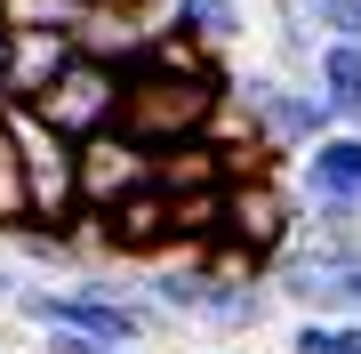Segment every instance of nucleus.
<instances>
[{
	"label": "nucleus",
	"mask_w": 361,
	"mask_h": 354,
	"mask_svg": "<svg viewBox=\"0 0 361 354\" xmlns=\"http://www.w3.org/2000/svg\"><path fill=\"white\" fill-rule=\"evenodd\" d=\"M289 242H297V185H281V177H273V161H265V170H241V177L225 185L217 234L201 242V258L257 266V274H265Z\"/></svg>",
	"instance_id": "1"
},
{
	"label": "nucleus",
	"mask_w": 361,
	"mask_h": 354,
	"mask_svg": "<svg viewBox=\"0 0 361 354\" xmlns=\"http://www.w3.org/2000/svg\"><path fill=\"white\" fill-rule=\"evenodd\" d=\"M0 121H8V137H16V161H25L32 218L80 225V137H65L32 97H0Z\"/></svg>",
	"instance_id": "2"
},
{
	"label": "nucleus",
	"mask_w": 361,
	"mask_h": 354,
	"mask_svg": "<svg viewBox=\"0 0 361 354\" xmlns=\"http://www.w3.org/2000/svg\"><path fill=\"white\" fill-rule=\"evenodd\" d=\"M233 113L265 137V153H289V161L305 153L313 137L337 129L329 97L313 89V81H289V73H233Z\"/></svg>",
	"instance_id": "3"
},
{
	"label": "nucleus",
	"mask_w": 361,
	"mask_h": 354,
	"mask_svg": "<svg viewBox=\"0 0 361 354\" xmlns=\"http://www.w3.org/2000/svg\"><path fill=\"white\" fill-rule=\"evenodd\" d=\"M121 97H129V73H121L113 57H89V49H80L73 65L32 97V105L49 113L65 137H97V129H113V121H121Z\"/></svg>",
	"instance_id": "4"
},
{
	"label": "nucleus",
	"mask_w": 361,
	"mask_h": 354,
	"mask_svg": "<svg viewBox=\"0 0 361 354\" xmlns=\"http://www.w3.org/2000/svg\"><path fill=\"white\" fill-rule=\"evenodd\" d=\"M281 314V298H273V282L257 266H225L209 258V282H201V306H193V330L209 338H257V330Z\"/></svg>",
	"instance_id": "5"
},
{
	"label": "nucleus",
	"mask_w": 361,
	"mask_h": 354,
	"mask_svg": "<svg viewBox=\"0 0 361 354\" xmlns=\"http://www.w3.org/2000/svg\"><path fill=\"white\" fill-rule=\"evenodd\" d=\"M153 185V145L129 137L113 121V129H97V137H80V218L89 210H113V201H129Z\"/></svg>",
	"instance_id": "6"
},
{
	"label": "nucleus",
	"mask_w": 361,
	"mask_h": 354,
	"mask_svg": "<svg viewBox=\"0 0 361 354\" xmlns=\"http://www.w3.org/2000/svg\"><path fill=\"white\" fill-rule=\"evenodd\" d=\"M80 57L73 25H16L8 33V73H0V97H40L56 73Z\"/></svg>",
	"instance_id": "7"
},
{
	"label": "nucleus",
	"mask_w": 361,
	"mask_h": 354,
	"mask_svg": "<svg viewBox=\"0 0 361 354\" xmlns=\"http://www.w3.org/2000/svg\"><path fill=\"white\" fill-rule=\"evenodd\" d=\"M297 185H329V194L361 201V129H329L297 153Z\"/></svg>",
	"instance_id": "8"
},
{
	"label": "nucleus",
	"mask_w": 361,
	"mask_h": 354,
	"mask_svg": "<svg viewBox=\"0 0 361 354\" xmlns=\"http://www.w3.org/2000/svg\"><path fill=\"white\" fill-rule=\"evenodd\" d=\"M265 33H273V73L313 81V57H322V25L305 16V0H273V8H265Z\"/></svg>",
	"instance_id": "9"
},
{
	"label": "nucleus",
	"mask_w": 361,
	"mask_h": 354,
	"mask_svg": "<svg viewBox=\"0 0 361 354\" xmlns=\"http://www.w3.org/2000/svg\"><path fill=\"white\" fill-rule=\"evenodd\" d=\"M313 89L329 97L337 129H361V40H322V57H313Z\"/></svg>",
	"instance_id": "10"
},
{
	"label": "nucleus",
	"mask_w": 361,
	"mask_h": 354,
	"mask_svg": "<svg viewBox=\"0 0 361 354\" xmlns=\"http://www.w3.org/2000/svg\"><path fill=\"white\" fill-rule=\"evenodd\" d=\"M161 16H169L177 33H193L201 49H217V57H225L233 40L249 33V8H241V0H169Z\"/></svg>",
	"instance_id": "11"
},
{
	"label": "nucleus",
	"mask_w": 361,
	"mask_h": 354,
	"mask_svg": "<svg viewBox=\"0 0 361 354\" xmlns=\"http://www.w3.org/2000/svg\"><path fill=\"white\" fill-rule=\"evenodd\" d=\"M16 225H32V185H25V161H16L8 121H0V234H16Z\"/></svg>",
	"instance_id": "12"
},
{
	"label": "nucleus",
	"mask_w": 361,
	"mask_h": 354,
	"mask_svg": "<svg viewBox=\"0 0 361 354\" xmlns=\"http://www.w3.org/2000/svg\"><path fill=\"white\" fill-rule=\"evenodd\" d=\"M0 16L8 25H80L89 0H0Z\"/></svg>",
	"instance_id": "13"
},
{
	"label": "nucleus",
	"mask_w": 361,
	"mask_h": 354,
	"mask_svg": "<svg viewBox=\"0 0 361 354\" xmlns=\"http://www.w3.org/2000/svg\"><path fill=\"white\" fill-rule=\"evenodd\" d=\"M329 249H337V306L361 314V234L353 242H329Z\"/></svg>",
	"instance_id": "14"
},
{
	"label": "nucleus",
	"mask_w": 361,
	"mask_h": 354,
	"mask_svg": "<svg viewBox=\"0 0 361 354\" xmlns=\"http://www.w3.org/2000/svg\"><path fill=\"white\" fill-rule=\"evenodd\" d=\"M49 354H137V346H113V338H80V330H40Z\"/></svg>",
	"instance_id": "15"
},
{
	"label": "nucleus",
	"mask_w": 361,
	"mask_h": 354,
	"mask_svg": "<svg viewBox=\"0 0 361 354\" xmlns=\"http://www.w3.org/2000/svg\"><path fill=\"white\" fill-rule=\"evenodd\" d=\"M16 282H25V274H8V266H0V314L16 306Z\"/></svg>",
	"instance_id": "16"
},
{
	"label": "nucleus",
	"mask_w": 361,
	"mask_h": 354,
	"mask_svg": "<svg viewBox=\"0 0 361 354\" xmlns=\"http://www.w3.org/2000/svg\"><path fill=\"white\" fill-rule=\"evenodd\" d=\"M8 33H16V25H8V16H0V73H8Z\"/></svg>",
	"instance_id": "17"
},
{
	"label": "nucleus",
	"mask_w": 361,
	"mask_h": 354,
	"mask_svg": "<svg viewBox=\"0 0 361 354\" xmlns=\"http://www.w3.org/2000/svg\"><path fill=\"white\" fill-rule=\"evenodd\" d=\"M217 354H233V346H217Z\"/></svg>",
	"instance_id": "18"
}]
</instances>
